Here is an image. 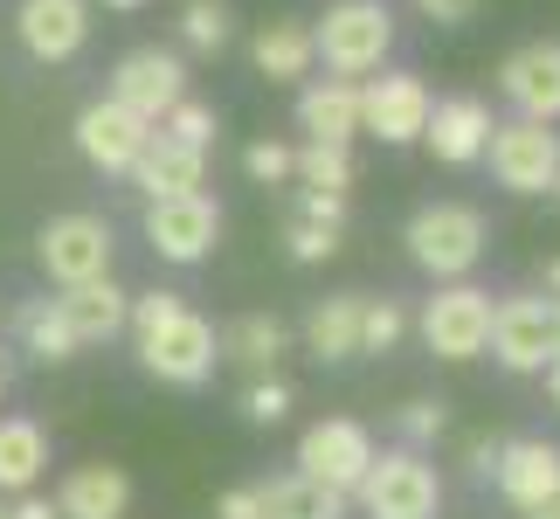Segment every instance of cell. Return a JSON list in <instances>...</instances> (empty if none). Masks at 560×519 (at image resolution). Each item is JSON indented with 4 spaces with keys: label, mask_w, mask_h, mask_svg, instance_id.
I'll use <instances>...</instances> for the list:
<instances>
[{
    "label": "cell",
    "mask_w": 560,
    "mask_h": 519,
    "mask_svg": "<svg viewBox=\"0 0 560 519\" xmlns=\"http://www.w3.org/2000/svg\"><path fill=\"white\" fill-rule=\"evenodd\" d=\"M401 243H408V256H416V270H429L436 285H464V277L485 264L491 229H485V215L464 208V201H429V208L408 215Z\"/></svg>",
    "instance_id": "6da1fadb"
},
{
    "label": "cell",
    "mask_w": 560,
    "mask_h": 519,
    "mask_svg": "<svg viewBox=\"0 0 560 519\" xmlns=\"http://www.w3.org/2000/svg\"><path fill=\"white\" fill-rule=\"evenodd\" d=\"M387 49H395V8L387 0H332L312 28V56L326 62L332 77H374Z\"/></svg>",
    "instance_id": "7a4b0ae2"
},
{
    "label": "cell",
    "mask_w": 560,
    "mask_h": 519,
    "mask_svg": "<svg viewBox=\"0 0 560 519\" xmlns=\"http://www.w3.org/2000/svg\"><path fill=\"white\" fill-rule=\"evenodd\" d=\"M505 374H547L560 360V298L547 291H512L491 305V346Z\"/></svg>",
    "instance_id": "3957f363"
},
{
    "label": "cell",
    "mask_w": 560,
    "mask_h": 519,
    "mask_svg": "<svg viewBox=\"0 0 560 519\" xmlns=\"http://www.w3.org/2000/svg\"><path fill=\"white\" fill-rule=\"evenodd\" d=\"M132 346H139V367L153 381H166V388H201L214 374V360H222V333H214L194 305H180L174 319L132 333Z\"/></svg>",
    "instance_id": "277c9868"
},
{
    "label": "cell",
    "mask_w": 560,
    "mask_h": 519,
    "mask_svg": "<svg viewBox=\"0 0 560 519\" xmlns=\"http://www.w3.org/2000/svg\"><path fill=\"white\" fill-rule=\"evenodd\" d=\"M353 499L368 506V519H436L443 506V478L422 450H374L368 478L353 485Z\"/></svg>",
    "instance_id": "5b68a950"
},
{
    "label": "cell",
    "mask_w": 560,
    "mask_h": 519,
    "mask_svg": "<svg viewBox=\"0 0 560 519\" xmlns=\"http://www.w3.org/2000/svg\"><path fill=\"white\" fill-rule=\"evenodd\" d=\"M491 305L499 298L478 291L464 277V285H436V298H422V339H429V354L436 360H478L485 346H491Z\"/></svg>",
    "instance_id": "8992f818"
},
{
    "label": "cell",
    "mask_w": 560,
    "mask_h": 519,
    "mask_svg": "<svg viewBox=\"0 0 560 519\" xmlns=\"http://www.w3.org/2000/svg\"><path fill=\"white\" fill-rule=\"evenodd\" d=\"M112 222L104 215H56V222H42L35 235V256L42 270H49V285H91V277H112Z\"/></svg>",
    "instance_id": "52a82bcc"
},
{
    "label": "cell",
    "mask_w": 560,
    "mask_h": 519,
    "mask_svg": "<svg viewBox=\"0 0 560 519\" xmlns=\"http://www.w3.org/2000/svg\"><path fill=\"white\" fill-rule=\"evenodd\" d=\"M429 83L416 70H374L360 77V132H374L381 146H416L429 125Z\"/></svg>",
    "instance_id": "ba28073f"
},
{
    "label": "cell",
    "mask_w": 560,
    "mask_h": 519,
    "mask_svg": "<svg viewBox=\"0 0 560 519\" xmlns=\"http://www.w3.org/2000/svg\"><path fill=\"white\" fill-rule=\"evenodd\" d=\"M145 243H153V256H166V264H201V256H214V243H222V208H214V194H166V201H145Z\"/></svg>",
    "instance_id": "9c48e42d"
},
{
    "label": "cell",
    "mask_w": 560,
    "mask_h": 519,
    "mask_svg": "<svg viewBox=\"0 0 560 519\" xmlns=\"http://www.w3.org/2000/svg\"><path fill=\"white\" fill-rule=\"evenodd\" d=\"M499 187L512 194H547L553 173H560V132L553 125H533V118H499L491 125V146H485Z\"/></svg>",
    "instance_id": "30bf717a"
},
{
    "label": "cell",
    "mask_w": 560,
    "mask_h": 519,
    "mask_svg": "<svg viewBox=\"0 0 560 519\" xmlns=\"http://www.w3.org/2000/svg\"><path fill=\"white\" fill-rule=\"evenodd\" d=\"M368 464H374V437H368V423H353V416H326L298 437V471L318 478V485H332V492H347V499H353V485L368 478Z\"/></svg>",
    "instance_id": "8fae6325"
},
{
    "label": "cell",
    "mask_w": 560,
    "mask_h": 519,
    "mask_svg": "<svg viewBox=\"0 0 560 519\" xmlns=\"http://www.w3.org/2000/svg\"><path fill=\"white\" fill-rule=\"evenodd\" d=\"M104 97L125 104V112L145 118V125H160V118L187 97V62H180L174 49H132V56H118L112 91H104Z\"/></svg>",
    "instance_id": "7c38bea8"
},
{
    "label": "cell",
    "mask_w": 560,
    "mask_h": 519,
    "mask_svg": "<svg viewBox=\"0 0 560 519\" xmlns=\"http://www.w3.org/2000/svg\"><path fill=\"white\" fill-rule=\"evenodd\" d=\"M499 97L512 104V118L553 125L560 118V42H526L499 62Z\"/></svg>",
    "instance_id": "4fadbf2b"
},
{
    "label": "cell",
    "mask_w": 560,
    "mask_h": 519,
    "mask_svg": "<svg viewBox=\"0 0 560 519\" xmlns=\"http://www.w3.org/2000/svg\"><path fill=\"white\" fill-rule=\"evenodd\" d=\"M145 139H153V125L132 118L112 97H97V104H83V112H77V153L91 160L97 173H132V160L145 153Z\"/></svg>",
    "instance_id": "5bb4252c"
},
{
    "label": "cell",
    "mask_w": 560,
    "mask_h": 519,
    "mask_svg": "<svg viewBox=\"0 0 560 519\" xmlns=\"http://www.w3.org/2000/svg\"><path fill=\"white\" fill-rule=\"evenodd\" d=\"M14 35L35 62H70L91 42V0H21Z\"/></svg>",
    "instance_id": "9a60e30c"
},
{
    "label": "cell",
    "mask_w": 560,
    "mask_h": 519,
    "mask_svg": "<svg viewBox=\"0 0 560 519\" xmlns=\"http://www.w3.org/2000/svg\"><path fill=\"white\" fill-rule=\"evenodd\" d=\"M491 104L485 97H436L429 104V125H422V146L436 153L443 166H478L485 146H491Z\"/></svg>",
    "instance_id": "2e32d148"
},
{
    "label": "cell",
    "mask_w": 560,
    "mask_h": 519,
    "mask_svg": "<svg viewBox=\"0 0 560 519\" xmlns=\"http://www.w3.org/2000/svg\"><path fill=\"white\" fill-rule=\"evenodd\" d=\"M491 485H499L520 512H540L553 492H560V443H547V437L505 443V450H499V471H491Z\"/></svg>",
    "instance_id": "e0dca14e"
},
{
    "label": "cell",
    "mask_w": 560,
    "mask_h": 519,
    "mask_svg": "<svg viewBox=\"0 0 560 519\" xmlns=\"http://www.w3.org/2000/svg\"><path fill=\"white\" fill-rule=\"evenodd\" d=\"M145 201H166V194H201L208 187V153H194V146L166 139L153 125V139H145V153L132 160V173H125Z\"/></svg>",
    "instance_id": "ac0fdd59"
},
{
    "label": "cell",
    "mask_w": 560,
    "mask_h": 519,
    "mask_svg": "<svg viewBox=\"0 0 560 519\" xmlns=\"http://www.w3.org/2000/svg\"><path fill=\"white\" fill-rule=\"evenodd\" d=\"M298 132L318 146H353L360 139V83L353 77H312L298 91Z\"/></svg>",
    "instance_id": "d6986e66"
},
{
    "label": "cell",
    "mask_w": 560,
    "mask_h": 519,
    "mask_svg": "<svg viewBox=\"0 0 560 519\" xmlns=\"http://www.w3.org/2000/svg\"><path fill=\"white\" fill-rule=\"evenodd\" d=\"M56 512L62 519H125L132 512V478L118 464H70L56 485Z\"/></svg>",
    "instance_id": "ffe728a7"
},
{
    "label": "cell",
    "mask_w": 560,
    "mask_h": 519,
    "mask_svg": "<svg viewBox=\"0 0 560 519\" xmlns=\"http://www.w3.org/2000/svg\"><path fill=\"white\" fill-rule=\"evenodd\" d=\"M56 305H62V319H70L77 346H104V339L125 333V312H132V298H125L112 277H91V285L56 291Z\"/></svg>",
    "instance_id": "44dd1931"
},
{
    "label": "cell",
    "mask_w": 560,
    "mask_h": 519,
    "mask_svg": "<svg viewBox=\"0 0 560 519\" xmlns=\"http://www.w3.org/2000/svg\"><path fill=\"white\" fill-rule=\"evenodd\" d=\"M339 229H347V194H298V208L284 222V250L298 264H326L339 250Z\"/></svg>",
    "instance_id": "7402d4cb"
},
{
    "label": "cell",
    "mask_w": 560,
    "mask_h": 519,
    "mask_svg": "<svg viewBox=\"0 0 560 519\" xmlns=\"http://www.w3.org/2000/svg\"><path fill=\"white\" fill-rule=\"evenodd\" d=\"M42 471H49V429L35 416H0V492L21 499L42 485Z\"/></svg>",
    "instance_id": "603a6c76"
},
{
    "label": "cell",
    "mask_w": 560,
    "mask_h": 519,
    "mask_svg": "<svg viewBox=\"0 0 560 519\" xmlns=\"http://www.w3.org/2000/svg\"><path fill=\"white\" fill-rule=\"evenodd\" d=\"M291 354V326L284 319H270V312H249V319H235V326L222 333V360H235L243 374H277V360Z\"/></svg>",
    "instance_id": "cb8c5ba5"
},
{
    "label": "cell",
    "mask_w": 560,
    "mask_h": 519,
    "mask_svg": "<svg viewBox=\"0 0 560 519\" xmlns=\"http://www.w3.org/2000/svg\"><path fill=\"white\" fill-rule=\"evenodd\" d=\"M305 354L312 360H353L360 354V291L318 298L305 312Z\"/></svg>",
    "instance_id": "d4e9b609"
},
{
    "label": "cell",
    "mask_w": 560,
    "mask_h": 519,
    "mask_svg": "<svg viewBox=\"0 0 560 519\" xmlns=\"http://www.w3.org/2000/svg\"><path fill=\"white\" fill-rule=\"evenodd\" d=\"M256 499H264V519H347V492L318 485V478H305V471L256 485Z\"/></svg>",
    "instance_id": "484cf974"
},
{
    "label": "cell",
    "mask_w": 560,
    "mask_h": 519,
    "mask_svg": "<svg viewBox=\"0 0 560 519\" xmlns=\"http://www.w3.org/2000/svg\"><path fill=\"white\" fill-rule=\"evenodd\" d=\"M256 70H264L270 83H305L312 77V28L305 21H264V35H256Z\"/></svg>",
    "instance_id": "4316f807"
},
{
    "label": "cell",
    "mask_w": 560,
    "mask_h": 519,
    "mask_svg": "<svg viewBox=\"0 0 560 519\" xmlns=\"http://www.w3.org/2000/svg\"><path fill=\"white\" fill-rule=\"evenodd\" d=\"M14 339H21V354H35V360H49V367H56V360H77V354H83L56 298H28V305L14 312Z\"/></svg>",
    "instance_id": "83f0119b"
},
{
    "label": "cell",
    "mask_w": 560,
    "mask_h": 519,
    "mask_svg": "<svg viewBox=\"0 0 560 519\" xmlns=\"http://www.w3.org/2000/svg\"><path fill=\"white\" fill-rule=\"evenodd\" d=\"M291 181L305 187V194H347L353 187V146L305 139V146H298V160H291Z\"/></svg>",
    "instance_id": "f1b7e54d"
},
{
    "label": "cell",
    "mask_w": 560,
    "mask_h": 519,
    "mask_svg": "<svg viewBox=\"0 0 560 519\" xmlns=\"http://www.w3.org/2000/svg\"><path fill=\"white\" fill-rule=\"evenodd\" d=\"M408 333L401 298H360V354H395Z\"/></svg>",
    "instance_id": "f546056e"
},
{
    "label": "cell",
    "mask_w": 560,
    "mask_h": 519,
    "mask_svg": "<svg viewBox=\"0 0 560 519\" xmlns=\"http://www.w3.org/2000/svg\"><path fill=\"white\" fill-rule=\"evenodd\" d=\"M229 28H235V14L222 8V0H187V14H180V42L194 56H214L229 42Z\"/></svg>",
    "instance_id": "4dcf8cb0"
},
{
    "label": "cell",
    "mask_w": 560,
    "mask_h": 519,
    "mask_svg": "<svg viewBox=\"0 0 560 519\" xmlns=\"http://www.w3.org/2000/svg\"><path fill=\"white\" fill-rule=\"evenodd\" d=\"M450 429V402H401L395 408V437H401V450H429Z\"/></svg>",
    "instance_id": "1f68e13d"
},
{
    "label": "cell",
    "mask_w": 560,
    "mask_h": 519,
    "mask_svg": "<svg viewBox=\"0 0 560 519\" xmlns=\"http://www.w3.org/2000/svg\"><path fill=\"white\" fill-rule=\"evenodd\" d=\"M160 132H166V139H180V146H194V153H208V146H214V132H222V125H214V112H208L201 97H180L174 112L160 118Z\"/></svg>",
    "instance_id": "d6a6232c"
},
{
    "label": "cell",
    "mask_w": 560,
    "mask_h": 519,
    "mask_svg": "<svg viewBox=\"0 0 560 519\" xmlns=\"http://www.w3.org/2000/svg\"><path fill=\"white\" fill-rule=\"evenodd\" d=\"M243 416L256 423V429H270V423H284L291 416V388L277 381V374H256L249 388H243Z\"/></svg>",
    "instance_id": "836d02e7"
},
{
    "label": "cell",
    "mask_w": 560,
    "mask_h": 519,
    "mask_svg": "<svg viewBox=\"0 0 560 519\" xmlns=\"http://www.w3.org/2000/svg\"><path fill=\"white\" fill-rule=\"evenodd\" d=\"M291 160H298V146H284V139H256L249 153H243V173L256 187H284L291 181Z\"/></svg>",
    "instance_id": "e575fe53"
},
{
    "label": "cell",
    "mask_w": 560,
    "mask_h": 519,
    "mask_svg": "<svg viewBox=\"0 0 560 519\" xmlns=\"http://www.w3.org/2000/svg\"><path fill=\"white\" fill-rule=\"evenodd\" d=\"M408 8H416L422 21H436V28H457V21H470L485 0H408Z\"/></svg>",
    "instance_id": "d590c367"
},
{
    "label": "cell",
    "mask_w": 560,
    "mask_h": 519,
    "mask_svg": "<svg viewBox=\"0 0 560 519\" xmlns=\"http://www.w3.org/2000/svg\"><path fill=\"white\" fill-rule=\"evenodd\" d=\"M214 519H264V499H256V485H235L214 499Z\"/></svg>",
    "instance_id": "8d00e7d4"
},
{
    "label": "cell",
    "mask_w": 560,
    "mask_h": 519,
    "mask_svg": "<svg viewBox=\"0 0 560 519\" xmlns=\"http://www.w3.org/2000/svg\"><path fill=\"white\" fill-rule=\"evenodd\" d=\"M8 519H62V512H56V499H42V492H21L8 506Z\"/></svg>",
    "instance_id": "74e56055"
},
{
    "label": "cell",
    "mask_w": 560,
    "mask_h": 519,
    "mask_svg": "<svg viewBox=\"0 0 560 519\" xmlns=\"http://www.w3.org/2000/svg\"><path fill=\"white\" fill-rule=\"evenodd\" d=\"M499 450H505V443L478 437V443H470V471H478V478H491V471H499Z\"/></svg>",
    "instance_id": "f35d334b"
},
{
    "label": "cell",
    "mask_w": 560,
    "mask_h": 519,
    "mask_svg": "<svg viewBox=\"0 0 560 519\" xmlns=\"http://www.w3.org/2000/svg\"><path fill=\"white\" fill-rule=\"evenodd\" d=\"M540 291H547V298H560V256H553V264L540 270Z\"/></svg>",
    "instance_id": "ab89813d"
},
{
    "label": "cell",
    "mask_w": 560,
    "mask_h": 519,
    "mask_svg": "<svg viewBox=\"0 0 560 519\" xmlns=\"http://www.w3.org/2000/svg\"><path fill=\"white\" fill-rule=\"evenodd\" d=\"M97 8H112V14H139L145 0H97Z\"/></svg>",
    "instance_id": "60d3db41"
},
{
    "label": "cell",
    "mask_w": 560,
    "mask_h": 519,
    "mask_svg": "<svg viewBox=\"0 0 560 519\" xmlns=\"http://www.w3.org/2000/svg\"><path fill=\"white\" fill-rule=\"evenodd\" d=\"M547 395H553V408H560V360L547 367Z\"/></svg>",
    "instance_id": "b9f144b4"
},
{
    "label": "cell",
    "mask_w": 560,
    "mask_h": 519,
    "mask_svg": "<svg viewBox=\"0 0 560 519\" xmlns=\"http://www.w3.org/2000/svg\"><path fill=\"white\" fill-rule=\"evenodd\" d=\"M526 519H560V492H553V499H547L540 512H526Z\"/></svg>",
    "instance_id": "7bdbcfd3"
},
{
    "label": "cell",
    "mask_w": 560,
    "mask_h": 519,
    "mask_svg": "<svg viewBox=\"0 0 560 519\" xmlns=\"http://www.w3.org/2000/svg\"><path fill=\"white\" fill-rule=\"evenodd\" d=\"M547 194H553V201H560V173H553V187H547Z\"/></svg>",
    "instance_id": "ee69618b"
},
{
    "label": "cell",
    "mask_w": 560,
    "mask_h": 519,
    "mask_svg": "<svg viewBox=\"0 0 560 519\" xmlns=\"http://www.w3.org/2000/svg\"><path fill=\"white\" fill-rule=\"evenodd\" d=\"M0 395H8V374H0Z\"/></svg>",
    "instance_id": "f6af8a7d"
},
{
    "label": "cell",
    "mask_w": 560,
    "mask_h": 519,
    "mask_svg": "<svg viewBox=\"0 0 560 519\" xmlns=\"http://www.w3.org/2000/svg\"><path fill=\"white\" fill-rule=\"evenodd\" d=\"M0 519H8V506H0Z\"/></svg>",
    "instance_id": "bcb514c9"
}]
</instances>
